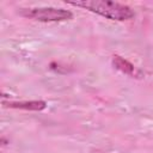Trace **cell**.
I'll list each match as a JSON object with an SVG mask.
<instances>
[{
    "instance_id": "1",
    "label": "cell",
    "mask_w": 153,
    "mask_h": 153,
    "mask_svg": "<svg viewBox=\"0 0 153 153\" xmlns=\"http://www.w3.org/2000/svg\"><path fill=\"white\" fill-rule=\"evenodd\" d=\"M68 5L82 7L93 13H97L102 17H105L111 20H128L134 17L133 10L123 4L116 1H105V0H82V1H68Z\"/></svg>"
},
{
    "instance_id": "2",
    "label": "cell",
    "mask_w": 153,
    "mask_h": 153,
    "mask_svg": "<svg viewBox=\"0 0 153 153\" xmlns=\"http://www.w3.org/2000/svg\"><path fill=\"white\" fill-rule=\"evenodd\" d=\"M22 14L26 18H31L38 22H63L73 17L71 11L56 7H33L25 8Z\"/></svg>"
},
{
    "instance_id": "3",
    "label": "cell",
    "mask_w": 153,
    "mask_h": 153,
    "mask_svg": "<svg viewBox=\"0 0 153 153\" xmlns=\"http://www.w3.org/2000/svg\"><path fill=\"white\" fill-rule=\"evenodd\" d=\"M4 106L12 109H22V110H33L41 111L47 108V103L44 100H30V102H2Z\"/></svg>"
},
{
    "instance_id": "4",
    "label": "cell",
    "mask_w": 153,
    "mask_h": 153,
    "mask_svg": "<svg viewBox=\"0 0 153 153\" xmlns=\"http://www.w3.org/2000/svg\"><path fill=\"white\" fill-rule=\"evenodd\" d=\"M112 65L116 69H118L120 72L127 74V75H131L135 76L136 75V69L134 67L133 63H130L128 60L118 56V55H114L112 56Z\"/></svg>"
}]
</instances>
